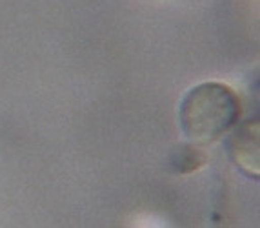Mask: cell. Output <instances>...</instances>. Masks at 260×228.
Segmentation results:
<instances>
[{
    "instance_id": "obj_2",
    "label": "cell",
    "mask_w": 260,
    "mask_h": 228,
    "mask_svg": "<svg viewBox=\"0 0 260 228\" xmlns=\"http://www.w3.org/2000/svg\"><path fill=\"white\" fill-rule=\"evenodd\" d=\"M228 154L247 176H258V124L247 121L228 133Z\"/></svg>"
},
{
    "instance_id": "obj_1",
    "label": "cell",
    "mask_w": 260,
    "mask_h": 228,
    "mask_svg": "<svg viewBox=\"0 0 260 228\" xmlns=\"http://www.w3.org/2000/svg\"><path fill=\"white\" fill-rule=\"evenodd\" d=\"M239 95L224 82L206 80L187 90L178 106V124L191 145L208 146L224 139L240 121Z\"/></svg>"
}]
</instances>
